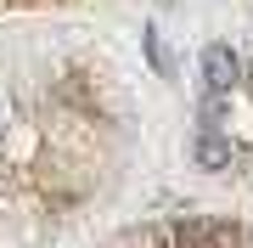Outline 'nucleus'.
<instances>
[{
  "label": "nucleus",
  "mask_w": 253,
  "mask_h": 248,
  "mask_svg": "<svg viewBox=\"0 0 253 248\" xmlns=\"http://www.w3.org/2000/svg\"><path fill=\"white\" fill-rule=\"evenodd\" d=\"M101 248H163V220H146V226H129L107 237ZM180 248H248L242 226L236 220H214V214H180Z\"/></svg>",
  "instance_id": "f257e3e1"
},
{
  "label": "nucleus",
  "mask_w": 253,
  "mask_h": 248,
  "mask_svg": "<svg viewBox=\"0 0 253 248\" xmlns=\"http://www.w3.org/2000/svg\"><path fill=\"white\" fill-rule=\"evenodd\" d=\"M236 79H242V56H236L225 40H214V46L203 51V91H236Z\"/></svg>",
  "instance_id": "f03ea898"
},
{
  "label": "nucleus",
  "mask_w": 253,
  "mask_h": 248,
  "mask_svg": "<svg viewBox=\"0 0 253 248\" xmlns=\"http://www.w3.org/2000/svg\"><path fill=\"white\" fill-rule=\"evenodd\" d=\"M191 158H197L203 169H225L236 147H231V136H219V130H197V141H191Z\"/></svg>",
  "instance_id": "7ed1b4c3"
},
{
  "label": "nucleus",
  "mask_w": 253,
  "mask_h": 248,
  "mask_svg": "<svg viewBox=\"0 0 253 248\" xmlns=\"http://www.w3.org/2000/svg\"><path fill=\"white\" fill-rule=\"evenodd\" d=\"M0 130H6V113H0Z\"/></svg>",
  "instance_id": "20e7f679"
}]
</instances>
